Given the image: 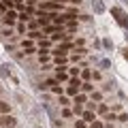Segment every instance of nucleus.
<instances>
[{"label":"nucleus","instance_id":"obj_10","mask_svg":"<svg viewBox=\"0 0 128 128\" xmlns=\"http://www.w3.org/2000/svg\"><path fill=\"white\" fill-rule=\"evenodd\" d=\"M51 90H54L56 94H60V92H62V88H60V86H51Z\"/></svg>","mask_w":128,"mask_h":128},{"label":"nucleus","instance_id":"obj_7","mask_svg":"<svg viewBox=\"0 0 128 128\" xmlns=\"http://www.w3.org/2000/svg\"><path fill=\"white\" fill-rule=\"evenodd\" d=\"M64 79H66V73H64V70H60V68H58V81H64Z\"/></svg>","mask_w":128,"mask_h":128},{"label":"nucleus","instance_id":"obj_1","mask_svg":"<svg viewBox=\"0 0 128 128\" xmlns=\"http://www.w3.org/2000/svg\"><path fill=\"white\" fill-rule=\"evenodd\" d=\"M0 124L6 128H15V124H17V120L11 118V115H0Z\"/></svg>","mask_w":128,"mask_h":128},{"label":"nucleus","instance_id":"obj_11","mask_svg":"<svg viewBox=\"0 0 128 128\" xmlns=\"http://www.w3.org/2000/svg\"><path fill=\"white\" fill-rule=\"evenodd\" d=\"M92 128H102V124L100 122H94V124H92Z\"/></svg>","mask_w":128,"mask_h":128},{"label":"nucleus","instance_id":"obj_2","mask_svg":"<svg viewBox=\"0 0 128 128\" xmlns=\"http://www.w3.org/2000/svg\"><path fill=\"white\" fill-rule=\"evenodd\" d=\"M111 13L118 17V22H120V26H128V22H126V17H124V13L120 9H111Z\"/></svg>","mask_w":128,"mask_h":128},{"label":"nucleus","instance_id":"obj_9","mask_svg":"<svg viewBox=\"0 0 128 128\" xmlns=\"http://www.w3.org/2000/svg\"><path fill=\"white\" fill-rule=\"evenodd\" d=\"M56 62H58V64H64V62H66V58H64V56H58V58H56Z\"/></svg>","mask_w":128,"mask_h":128},{"label":"nucleus","instance_id":"obj_8","mask_svg":"<svg viewBox=\"0 0 128 128\" xmlns=\"http://www.w3.org/2000/svg\"><path fill=\"white\" fill-rule=\"evenodd\" d=\"M51 38H54V41H58V38H60V41H64V38H66V36H64L62 32H60V34H54V36H51Z\"/></svg>","mask_w":128,"mask_h":128},{"label":"nucleus","instance_id":"obj_6","mask_svg":"<svg viewBox=\"0 0 128 128\" xmlns=\"http://www.w3.org/2000/svg\"><path fill=\"white\" fill-rule=\"evenodd\" d=\"M83 118H86L88 122H94V120H92V118H94V113H92V111H83Z\"/></svg>","mask_w":128,"mask_h":128},{"label":"nucleus","instance_id":"obj_3","mask_svg":"<svg viewBox=\"0 0 128 128\" xmlns=\"http://www.w3.org/2000/svg\"><path fill=\"white\" fill-rule=\"evenodd\" d=\"M58 9H60L58 2H43V6H41V11H58Z\"/></svg>","mask_w":128,"mask_h":128},{"label":"nucleus","instance_id":"obj_4","mask_svg":"<svg viewBox=\"0 0 128 128\" xmlns=\"http://www.w3.org/2000/svg\"><path fill=\"white\" fill-rule=\"evenodd\" d=\"M15 17H17V15H15V11H9V13L4 15V24H13Z\"/></svg>","mask_w":128,"mask_h":128},{"label":"nucleus","instance_id":"obj_5","mask_svg":"<svg viewBox=\"0 0 128 128\" xmlns=\"http://www.w3.org/2000/svg\"><path fill=\"white\" fill-rule=\"evenodd\" d=\"M0 113H9V105L0 100Z\"/></svg>","mask_w":128,"mask_h":128},{"label":"nucleus","instance_id":"obj_12","mask_svg":"<svg viewBox=\"0 0 128 128\" xmlns=\"http://www.w3.org/2000/svg\"><path fill=\"white\" fill-rule=\"evenodd\" d=\"M56 2L60 4V2H79V0H56Z\"/></svg>","mask_w":128,"mask_h":128}]
</instances>
